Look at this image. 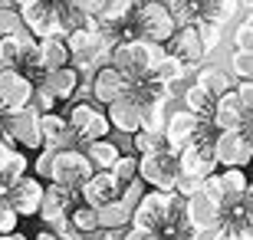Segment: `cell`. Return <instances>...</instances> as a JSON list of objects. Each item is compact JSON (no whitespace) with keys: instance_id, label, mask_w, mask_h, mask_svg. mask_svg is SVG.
I'll return each instance as SVG.
<instances>
[{"instance_id":"4","label":"cell","mask_w":253,"mask_h":240,"mask_svg":"<svg viewBox=\"0 0 253 240\" xmlns=\"http://www.w3.org/2000/svg\"><path fill=\"white\" fill-rule=\"evenodd\" d=\"M214 135H217V132L211 129V122H207L204 129L197 132V139L191 142L188 148H181V151H178V171H181V178H197V181H204V178H211V175L220 171L217 161H214V148H211Z\"/></svg>"},{"instance_id":"49","label":"cell","mask_w":253,"mask_h":240,"mask_svg":"<svg viewBox=\"0 0 253 240\" xmlns=\"http://www.w3.org/2000/svg\"><path fill=\"white\" fill-rule=\"evenodd\" d=\"M184 240H188V237H184Z\"/></svg>"},{"instance_id":"12","label":"cell","mask_w":253,"mask_h":240,"mask_svg":"<svg viewBox=\"0 0 253 240\" xmlns=\"http://www.w3.org/2000/svg\"><path fill=\"white\" fill-rule=\"evenodd\" d=\"M128 93V79L122 73H115L112 66H99L89 79V96L95 99L99 109H109L112 102H119L122 96Z\"/></svg>"},{"instance_id":"28","label":"cell","mask_w":253,"mask_h":240,"mask_svg":"<svg viewBox=\"0 0 253 240\" xmlns=\"http://www.w3.org/2000/svg\"><path fill=\"white\" fill-rule=\"evenodd\" d=\"M237 10H240L237 0H204V3H201V20H211V23L227 27V23L237 17Z\"/></svg>"},{"instance_id":"32","label":"cell","mask_w":253,"mask_h":240,"mask_svg":"<svg viewBox=\"0 0 253 240\" xmlns=\"http://www.w3.org/2000/svg\"><path fill=\"white\" fill-rule=\"evenodd\" d=\"M194 30H197V37H201L204 56H207V53H214V49L220 47V40H224V27H220V23H211V20H197Z\"/></svg>"},{"instance_id":"45","label":"cell","mask_w":253,"mask_h":240,"mask_svg":"<svg viewBox=\"0 0 253 240\" xmlns=\"http://www.w3.org/2000/svg\"><path fill=\"white\" fill-rule=\"evenodd\" d=\"M33 240H59V237H53V234H49V231H40V234H37V237H33Z\"/></svg>"},{"instance_id":"9","label":"cell","mask_w":253,"mask_h":240,"mask_svg":"<svg viewBox=\"0 0 253 240\" xmlns=\"http://www.w3.org/2000/svg\"><path fill=\"white\" fill-rule=\"evenodd\" d=\"M207 122H201L197 115H191L188 109H178V112H168L165 119V129H161V142L168 148L171 155H178L181 148H188L191 142L197 139V132L204 129Z\"/></svg>"},{"instance_id":"33","label":"cell","mask_w":253,"mask_h":240,"mask_svg":"<svg viewBox=\"0 0 253 240\" xmlns=\"http://www.w3.org/2000/svg\"><path fill=\"white\" fill-rule=\"evenodd\" d=\"M109 175L115 178V185H119V188L131 185V181L138 178V158H135V155H122V158L112 165V171H109Z\"/></svg>"},{"instance_id":"40","label":"cell","mask_w":253,"mask_h":240,"mask_svg":"<svg viewBox=\"0 0 253 240\" xmlns=\"http://www.w3.org/2000/svg\"><path fill=\"white\" fill-rule=\"evenodd\" d=\"M17 224H20V217L10 211L7 201H0V237H3V234H13V231H17Z\"/></svg>"},{"instance_id":"14","label":"cell","mask_w":253,"mask_h":240,"mask_svg":"<svg viewBox=\"0 0 253 240\" xmlns=\"http://www.w3.org/2000/svg\"><path fill=\"white\" fill-rule=\"evenodd\" d=\"M40 201H43V181H37L33 175H23L7 188V204L17 217H37Z\"/></svg>"},{"instance_id":"31","label":"cell","mask_w":253,"mask_h":240,"mask_svg":"<svg viewBox=\"0 0 253 240\" xmlns=\"http://www.w3.org/2000/svg\"><path fill=\"white\" fill-rule=\"evenodd\" d=\"M161 3L168 7V13L174 17L178 27H194L201 20V3L197 0H161Z\"/></svg>"},{"instance_id":"18","label":"cell","mask_w":253,"mask_h":240,"mask_svg":"<svg viewBox=\"0 0 253 240\" xmlns=\"http://www.w3.org/2000/svg\"><path fill=\"white\" fill-rule=\"evenodd\" d=\"M40 142L46 151H63V148H76V139L66 129L63 112H49V115H40Z\"/></svg>"},{"instance_id":"19","label":"cell","mask_w":253,"mask_h":240,"mask_svg":"<svg viewBox=\"0 0 253 240\" xmlns=\"http://www.w3.org/2000/svg\"><path fill=\"white\" fill-rule=\"evenodd\" d=\"M43 89H46L49 96L56 102H69L76 93H79V86H83V79H79V73H76L73 66H63V69H53V73L43 76Z\"/></svg>"},{"instance_id":"11","label":"cell","mask_w":253,"mask_h":240,"mask_svg":"<svg viewBox=\"0 0 253 240\" xmlns=\"http://www.w3.org/2000/svg\"><path fill=\"white\" fill-rule=\"evenodd\" d=\"M79 204V194L73 188H63V185H43V201H40V211L37 217L43 224H56V221H66L69 211Z\"/></svg>"},{"instance_id":"47","label":"cell","mask_w":253,"mask_h":240,"mask_svg":"<svg viewBox=\"0 0 253 240\" xmlns=\"http://www.w3.org/2000/svg\"><path fill=\"white\" fill-rule=\"evenodd\" d=\"M85 240H95V237H85Z\"/></svg>"},{"instance_id":"10","label":"cell","mask_w":253,"mask_h":240,"mask_svg":"<svg viewBox=\"0 0 253 240\" xmlns=\"http://www.w3.org/2000/svg\"><path fill=\"white\" fill-rule=\"evenodd\" d=\"M171 201H174V194L145 191V197L138 201V207L131 211V224H128V227H141V231H155V234H158L161 227H165V221H168Z\"/></svg>"},{"instance_id":"26","label":"cell","mask_w":253,"mask_h":240,"mask_svg":"<svg viewBox=\"0 0 253 240\" xmlns=\"http://www.w3.org/2000/svg\"><path fill=\"white\" fill-rule=\"evenodd\" d=\"M95 217H99V231H125V227L131 224V211L119 204V197H115L112 204L99 207Z\"/></svg>"},{"instance_id":"2","label":"cell","mask_w":253,"mask_h":240,"mask_svg":"<svg viewBox=\"0 0 253 240\" xmlns=\"http://www.w3.org/2000/svg\"><path fill=\"white\" fill-rule=\"evenodd\" d=\"M66 119V129H69V135L76 139V148H85L92 145V142H102L109 139V119H105V109H99L95 102L83 99V102H73L69 109L63 112Z\"/></svg>"},{"instance_id":"35","label":"cell","mask_w":253,"mask_h":240,"mask_svg":"<svg viewBox=\"0 0 253 240\" xmlns=\"http://www.w3.org/2000/svg\"><path fill=\"white\" fill-rule=\"evenodd\" d=\"M165 119H168L165 105H141V129H138V132L161 135V129H165Z\"/></svg>"},{"instance_id":"48","label":"cell","mask_w":253,"mask_h":240,"mask_svg":"<svg viewBox=\"0 0 253 240\" xmlns=\"http://www.w3.org/2000/svg\"><path fill=\"white\" fill-rule=\"evenodd\" d=\"M197 3H204V0H197Z\"/></svg>"},{"instance_id":"21","label":"cell","mask_w":253,"mask_h":240,"mask_svg":"<svg viewBox=\"0 0 253 240\" xmlns=\"http://www.w3.org/2000/svg\"><path fill=\"white\" fill-rule=\"evenodd\" d=\"M23 175H30V158L13 145H0V185L10 188Z\"/></svg>"},{"instance_id":"16","label":"cell","mask_w":253,"mask_h":240,"mask_svg":"<svg viewBox=\"0 0 253 240\" xmlns=\"http://www.w3.org/2000/svg\"><path fill=\"white\" fill-rule=\"evenodd\" d=\"M119 191H122V188L115 185V178L109 175V171H92V178H89L76 194H79V204L99 211V207H105V204H112L115 197H119Z\"/></svg>"},{"instance_id":"39","label":"cell","mask_w":253,"mask_h":240,"mask_svg":"<svg viewBox=\"0 0 253 240\" xmlns=\"http://www.w3.org/2000/svg\"><path fill=\"white\" fill-rule=\"evenodd\" d=\"M23 27L17 7H0V37H13L17 30Z\"/></svg>"},{"instance_id":"15","label":"cell","mask_w":253,"mask_h":240,"mask_svg":"<svg viewBox=\"0 0 253 240\" xmlns=\"http://www.w3.org/2000/svg\"><path fill=\"white\" fill-rule=\"evenodd\" d=\"M165 53H168L171 59H178L184 69H191V66H197L204 59V47H201V37H197L194 27H178L174 30V37L165 43Z\"/></svg>"},{"instance_id":"5","label":"cell","mask_w":253,"mask_h":240,"mask_svg":"<svg viewBox=\"0 0 253 240\" xmlns=\"http://www.w3.org/2000/svg\"><path fill=\"white\" fill-rule=\"evenodd\" d=\"M178 155H171L168 148H161V151H155V155H145L138 158V181L148 191H165L171 194L174 191V185H178Z\"/></svg>"},{"instance_id":"7","label":"cell","mask_w":253,"mask_h":240,"mask_svg":"<svg viewBox=\"0 0 253 240\" xmlns=\"http://www.w3.org/2000/svg\"><path fill=\"white\" fill-rule=\"evenodd\" d=\"M211 148L217 168H247L253 158V132H217Z\"/></svg>"},{"instance_id":"29","label":"cell","mask_w":253,"mask_h":240,"mask_svg":"<svg viewBox=\"0 0 253 240\" xmlns=\"http://www.w3.org/2000/svg\"><path fill=\"white\" fill-rule=\"evenodd\" d=\"M66 221H69V227H73V231L79 234L83 240L99 234V217H95V211H92V207H85V204H76Z\"/></svg>"},{"instance_id":"46","label":"cell","mask_w":253,"mask_h":240,"mask_svg":"<svg viewBox=\"0 0 253 240\" xmlns=\"http://www.w3.org/2000/svg\"><path fill=\"white\" fill-rule=\"evenodd\" d=\"M23 3H30V0H10V7H23Z\"/></svg>"},{"instance_id":"25","label":"cell","mask_w":253,"mask_h":240,"mask_svg":"<svg viewBox=\"0 0 253 240\" xmlns=\"http://www.w3.org/2000/svg\"><path fill=\"white\" fill-rule=\"evenodd\" d=\"M37 56L40 63H43V69L46 73H53V69H63V66H69V53H66L63 40L49 37V40H37Z\"/></svg>"},{"instance_id":"44","label":"cell","mask_w":253,"mask_h":240,"mask_svg":"<svg viewBox=\"0 0 253 240\" xmlns=\"http://www.w3.org/2000/svg\"><path fill=\"white\" fill-rule=\"evenodd\" d=\"M0 240H30V237H27V234H20V231H13V234H3Z\"/></svg>"},{"instance_id":"30","label":"cell","mask_w":253,"mask_h":240,"mask_svg":"<svg viewBox=\"0 0 253 240\" xmlns=\"http://www.w3.org/2000/svg\"><path fill=\"white\" fill-rule=\"evenodd\" d=\"M184 66L178 63V59H171V56H165L158 66H155V73H151V79L158 86H165V89H171V96H174V86H181V79H184Z\"/></svg>"},{"instance_id":"38","label":"cell","mask_w":253,"mask_h":240,"mask_svg":"<svg viewBox=\"0 0 253 240\" xmlns=\"http://www.w3.org/2000/svg\"><path fill=\"white\" fill-rule=\"evenodd\" d=\"M145 191H148V188H145L138 178H135L131 185H125L122 191H119V204H122V207H128V211H135V207H138V201L145 197Z\"/></svg>"},{"instance_id":"22","label":"cell","mask_w":253,"mask_h":240,"mask_svg":"<svg viewBox=\"0 0 253 240\" xmlns=\"http://www.w3.org/2000/svg\"><path fill=\"white\" fill-rule=\"evenodd\" d=\"M83 155L89 158L92 171H112V165L125 155V151H122V145H119L115 139H102V142H92V145H85V148H83Z\"/></svg>"},{"instance_id":"41","label":"cell","mask_w":253,"mask_h":240,"mask_svg":"<svg viewBox=\"0 0 253 240\" xmlns=\"http://www.w3.org/2000/svg\"><path fill=\"white\" fill-rule=\"evenodd\" d=\"M234 96H237V102L244 105V112L253 115V83H234Z\"/></svg>"},{"instance_id":"20","label":"cell","mask_w":253,"mask_h":240,"mask_svg":"<svg viewBox=\"0 0 253 240\" xmlns=\"http://www.w3.org/2000/svg\"><path fill=\"white\" fill-rule=\"evenodd\" d=\"M184 214H188V227L191 231H207L220 224V207L214 201H207L204 194H194L184 201Z\"/></svg>"},{"instance_id":"23","label":"cell","mask_w":253,"mask_h":240,"mask_svg":"<svg viewBox=\"0 0 253 240\" xmlns=\"http://www.w3.org/2000/svg\"><path fill=\"white\" fill-rule=\"evenodd\" d=\"M194 86H201L211 99H220V96L234 93V76L227 69H220V66H207V69H197Z\"/></svg>"},{"instance_id":"27","label":"cell","mask_w":253,"mask_h":240,"mask_svg":"<svg viewBox=\"0 0 253 240\" xmlns=\"http://www.w3.org/2000/svg\"><path fill=\"white\" fill-rule=\"evenodd\" d=\"M181 99H184V109H188L191 115H197L201 122H211V112H214V99H211V96H207L201 86L191 83L188 89H184V96H181Z\"/></svg>"},{"instance_id":"42","label":"cell","mask_w":253,"mask_h":240,"mask_svg":"<svg viewBox=\"0 0 253 240\" xmlns=\"http://www.w3.org/2000/svg\"><path fill=\"white\" fill-rule=\"evenodd\" d=\"M83 17H99L102 13V7H105V0H69Z\"/></svg>"},{"instance_id":"13","label":"cell","mask_w":253,"mask_h":240,"mask_svg":"<svg viewBox=\"0 0 253 240\" xmlns=\"http://www.w3.org/2000/svg\"><path fill=\"white\" fill-rule=\"evenodd\" d=\"M33 99V83L20 69H0V105L13 115V112L30 109Z\"/></svg>"},{"instance_id":"8","label":"cell","mask_w":253,"mask_h":240,"mask_svg":"<svg viewBox=\"0 0 253 240\" xmlns=\"http://www.w3.org/2000/svg\"><path fill=\"white\" fill-rule=\"evenodd\" d=\"M23 27L33 33V40H49L56 37L63 40V30H59V17H56V0H30L23 7H17Z\"/></svg>"},{"instance_id":"3","label":"cell","mask_w":253,"mask_h":240,"mask_svg":"<svg viewBox=\"0 0 253 240\" xmlns=\"http://www.w3.org/2000/svg\"><path fill=\"white\" fill-rule=\"evenodd\" d=\"M174 17L168 13V7L161 0H141L138 10H135V20H131V33L135 40H145V43H158L165 47L171 37H174Z\"/></svg>"},{"instance_id":"34","label":"cell","mask_w":253,"mask_h":240,"mask_svg":"<svg viewBox=\"0 0 253 240\" xmlns=\"http://www.w3.org/2000/svg\"><path fill=\"white\" fill-rule=\"evenodd\" d=\"M128 145L135 148V158H145V155L161 151V148H165V142H161V135H151V132H135V135L128 139Z\"/></svg>"},{"instance_id":"37","label":"cell","mask_w":253,"mask_h":240,"mask_svg":"<svg viewBox=\"0 0 253 240\" xmlns=\"http://www.w3.org/2000/svg\"><path fill=\"white\" fill-rule=\"evenodd\" d=\"M227 73L234 76V83H250L253 79V53H230V69Z\"/></svg>"},{"instance_id":"1","label":"cell","mask_w":253,"mask_h":240,"mask_svg":"<svg viewBox=\"0 0 253 240\" xmlns=\"http://www.w3.org/2000/svg\"><path fill=\"white\" fill-rule=\"evenodd\" d=\"M165 47L158 43H145V40H128V43H119L109 56V66L115 73H122L125 79H148L155 73V66L165 59Z\"/></svg>"},{"instance_id":"43","label":"cell","mask_w":253,"mask_h":240,"mask_svg":"<svg viewBox=\"0 0 253 240\" xmlns=\"http://www.w3.org/2000/svg\"><path fill=\"white\" fill-rule=\"evenodd\" d=\"M122 240H161L155 231H141V227H125Z\"/></svg>"},{"instance_id":"6","label":"cell","mask_w":253,"mask_h":240,"mask_svg":"<svg viewBox=\"0 0 253 240\" xmlns=\"http://www.w3.org/2000/svg\"><path fill=\"white\" fill-rule=\"evenodd\" d=\"M92 178V165L89 158L83 155V148H63V151H53V165H49V181L46 185H63V188H79Z\"/></svg>"},{"instance_id":"24","label":"cell","mask_w":253,"mask_h":240,"mask_svg":"<svg viewBox=\"0 0 253 240\" xmlns=\"http://www.w3.org/2000/svg\"><path fill=\"white\" fill-rule=\"evenodd\" d=\"M217 188L224 194V204H234L250 191V178H247L244 168H220L217 171Z\"/></svg>"},{"instance_id":"17","label":"cell","mask_w":253,"mask_h":240,"mask_svg":"<svg viewBox=\"0 0 253 240\" xmlns=\"http://www.w3.org/2000/svg\"><path fill=\"white\" fill-rule=\"evenodd\" d=\"M105 119H109V129H115L119 135L131 139V135L141 129V105L131 102L128 96H122L119 102H112V105L105 109Z\"/></svg>"},{"instance_id":"36","label":"cell","mask_w":253,"mask_h":240,"mask_svg":"<svg viewBox=\"0 0 253 240\" xmlns=\"http://www.w3.org/2000/svg\"><path fill=\"white\" fill-rule=\"evenodd\" d=\"M230 53H253V17L244 13V20L234 30V49Z\"/></svg>"}]
</instances>
